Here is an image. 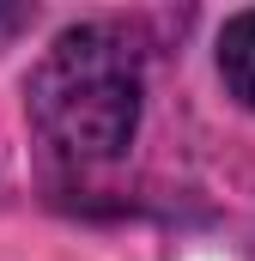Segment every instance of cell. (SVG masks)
I'll return each mask as SVG.
<instances>
[{
	"mask_svg": "<svg viewBox=\"0 0 255 261\" xmlns=\"http://www.w3.org/2000/svg\"><path fill=\"white\" fill-rule=\"evenodd\" d=\"M140 55L110 24L61 31L24 79V116L61 164H110L140 134Z\"/></svg>",
	"mask_w": 255,
	"mask_h": 261,
	"instance_id": "1",
	"label": "cell"
},
{
	"mask_svg": "<svg viewBox=\"0 0 255 261\" xmlns=\"http://www.w3.org/2000/svg\"><path fill=\"white\" fill-rule=\"evenodd\" d=\"M219 79L243 110H255V6L225 18V31H219Z\"/></svg>",
	"mask_w": 255,
	"mask_h": 261,
	"instance_id": "2",
	"label": "cell"
}]
</instances>
